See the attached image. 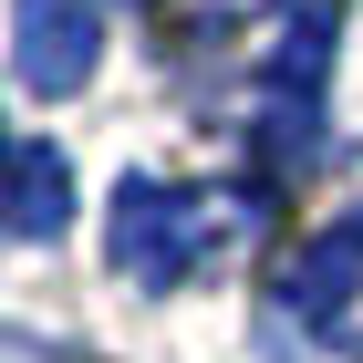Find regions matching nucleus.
<instances>
[{"label": "nucleus", "instance_id": "2", "mask_svg": "<svg viewBox=\"0 0 363 363\" xmlns=\"http://www.w3.org/2000/svg\"><path fill=\"white\" fill-rule=\"evenodd\" d=\"M333 42H342V11L311 0L301 21L250 62V145L270 156V177H301L311 145H322V73H333Z\"/></svg>", "mask_w": 363, "mask_h": 363}, {"label": "nucleus", "instance_id": "4", "mask_svg": "<svg viewBox=\"0 0 363 363\" xmlns=\"http://www.w3.org/2000/svg\"><path fill=\"white\" fill-rule=\"evenodd\" d=\"M104 31H114L104 0H11V62H21V84L42 94V104H62V94L94 84Z\"/></svg>", "mask_w": 363, "mask_h": 363}, {"label": "nucleus", "instance_id": "3", "mask_svg": "<svg viewBox=\"0 0 363 363\" xmlns=\"http://www.w3.org/2000/svg\"><path fill=\"white\" fill-rule=\"evenodd\" d=\"M353 311H363V218H342L270 280V353L280 363H301V353L333 363L353 342Z\"/></svg>", "mask_w": 363, "mask_h": 363}, {"label": "nucleus", "instance_id": "1", "mask_svg": "<svg viewBox=\"0 0 363 363\" xmlns=\"http://www.w3.org/2000/svg\"><path fill=\"white\" fill-rule=\"evenodd\" d=\"M259 218H270V187L250 177H125L104 208V250L135 291H187L250 250Z\"/></svg>", "mask_w": 363, "mask_h": 363}, {"label": "nucleus", "instance_id": "5", "mask_svg": "<svg viewBox=\"0 0 363 363\" xmlns=\"http://www.w3.org/2000/svg\"><path fill=\"white\" fill-rule=\"evenodd\" d=\"M73 228V167H62V145L21 135L0 156V239H52Z\"/></svg>", "mask_w": 363, "mask_h": 363}, {"label": "nucleus", "instance_id": "6", "mask_svg": "<svg viewBox=\"0 0 363 363\" xmlns=\"http://www.w3.org/2000/svg\"><path fill=\"white\" fill-rule=\"evenodd\" d=\"M0 156H11V135H0Z\"/></svg>", "mask_w": 363, "mask_h": 363}]
</instances>
